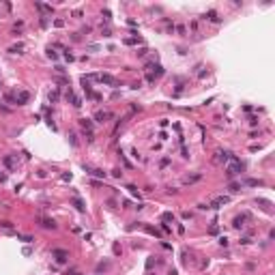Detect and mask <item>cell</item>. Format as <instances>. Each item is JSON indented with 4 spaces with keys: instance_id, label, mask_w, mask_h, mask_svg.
<instances>
[{
    "instance_id": "6da1fadb",
    "label": "cell",
    "mask_w": 275,
    "mask_h": 275,
    "mask_svg": "<svg viewBox=\"0 0 275 275\" xmlns=\"http://www.w3.org/2000/svg\"><path fill=\"white\" fill-rule=\"evenodd\" d=\"M241 170H243L241 159L232 155V157H230V161H228V166H226V176H228V179H234L237 174H241Z\"/></svg>"
},
{
    "instance_id": "7a4b0ae2",
    "label": "cell",
    "mask_w": 275,
    "mask_h": 275,
    "mask_svg": "<svg viewBox=\"0 0 275 275\" xmlns=\"http://www.w3.org/2000/svg\"><path fill=\"white\" fill-rule=\"evenodd\" d=\"M97 80H99L101 84H106V86H112V88L118 86V80H116L114 75H110V73H101V75L97 77Z\"/></svg>"
},
{
    "instance_id": "3957f363",
    "label": "cell",
    "mask_w": 275,
    "mask_h": 275,
    "mask_svg": "<svg viewBox=\"0 0 275 275\" xmlns=\"http://www.w3.org/2000/svg\"><path fill=\"white\" fill-rule=\"evenodd\" d=\"M52 258H54L56 262H60V264H63V262L69 260V251H67V249H52Z\"/></svg>"
},
{
    "instance_id": "277c9868",
    "label": "cell",
    "mask_w": 275,
    "mask_h": 275,
    "mask_svg": "<svg viewBox=\"0 0 275 275\" xmlns=\"http://www.w3.org/2000/svg\"><path fill=\"white\" fill-rule=\"evenodd\" d=\"M13 99H15V106H24V103L30 99V92L28 90H17L13 95Z\"/></svg>"
},
{
    "instance_id": "5b68a950",
    "label": "cell",
    "mask_w": 275,
    "mask_h": 275,
    "mask_svg": "<svg viewBox=\"0 0 275 275\" xmlns=\"http://www.w3.org/2000/svg\"><path fill=\"white\" fill-rule=\"evenodd\" d=\"M65 97H67V101H71L75 107H82V99L75 95V92L71 90V88H67V92H65Z\"/></svg>"
},
{
    "instance_id": "8992f818",
    "label": "cell",
    "mask_w": 275,
    "mask_h": 275,
    "mask_svg": "<svg viewBox=\"0 0 275 275\" xmlns=\"http://www.w3.org/2000/svg\"><path fill=\"white\" fill-rule=\"evenodd\" d=\"M228 202H230V198H228V196H219V198H215L211 204H208V208H222L224 204H228Z\"/></svg>"
},
{
    "instance_id": "52a82bcc",
    "label": "cell",
    "mask_w": 275,
    "mask_h": 275,
    "mask_svg": "<svg viewBox=\"0 0 275 275\" xmlns=\"http://www.w3.org/2000/svg\"><path fill=\"white\" fill-rule=\"evenodd\" d=\"M247 219H249V215H247V213H245V215H237V217L232 219V228H237V230H239V228H243Z\"/></svg>"
},
{
    "instance_id": "ba28073f",
    "label": "cell",
    "mask_w": 275,
    "mask_h": 275,
    "mask_svg": "<svg viewBox=\"0 0 275 275\" xmlns=\"http://www.w3.org/2000/svg\"><path fill=\"white\" fill-rule=\"evenodd\" d=\"M241 185H247V187H264V181H260V179H247L245 183H241Z\"/></svg>"
},
{
    "instance_id": "9c48e42d",
    "label": "cell",
    "mask_w": 275,
    "mask_h": 275,
    "mask_svg": "<svg viewBox=\"0 0 275 275\" xmlns=\"http://www.w3.org/2000/svg\"><path fill=\"white\" fill-rule=\"evenodd\" d=\"M71 204H73V206H75V208H77L80 213H86V204H84L82 200L77 198V196H75V198H71Z\"/></svg>"
},
{
    "instance_id": "30bf717a",
    "label": "cell",
    "mask_w": 275,
    "mask_h": 275,
    "mask_svg": "<svg viewBox=\"0 0 275 275\" xmlns=\"http://www.w3.org/2000/svg\"><path fill=\"white\" fill-rule=\"evenodd\" d=\"M41 226L43 228H49V230H56V222L49 217H41Z\"/></svg>"
},
{
    "instance_id": "8fae6325",
    "label": "cell",
    "mask_w": 275,
    "mask_h": 275,
    "mask_svg": "<svg viewBox=\"0 0 275 275\" xmlns=\"http://www.w3.org/2000/svg\"><path fill=\"white\" fill-rule=\"evenodd\" d=\"M106 118H112L110 112H101V110H99V112L95 114V121H97V123H106Z\"/></svg>"
},
{
    "instance_id": "7c38bea8",
    "label": "cell",
    "mask_w": 275,
    "mask_h": 275,
    "mask_svg": "<svg viewBox=\"0 0 275 275\" xmlns=\"http://www.w3.org/2000/svg\"><path fill=\"white\" fill-rule=\"evenodd\" d=\"M230 157H232V153H228V150H217V161H230Z\"/></svg>"
},
{
    "instance_id": "4fadbf2b",
    "label": "cell",
    "mask_w": 275,
    "mask_h": 275,
    "mask_svg": "<svg viewBox=\"0 0 275 275\" xmlns=\"http://www.w3.org/2000/svg\"><path fill=\"white\" fill-rule=\"evenodd\" d=\"M204 19H211V22H215V24H222V19L217 17V13H215V11H208V13L204 15Z\"/></svg>"
},
{
    "instance_id": "5bb4252c",
    "label": "cell",
    "mask_w": 275,
    "mask_h": 275,
    "mask_svg": "<svg viewBox=\"0 0 275 275\" xmlns=\"http://www.w3.org/2000/svg\"><path fill=\"white\" fill-rule=\"evenodd\" d=\"M202 179V174H187V176H185V183H196V181H200Z\"/></svg>"
},
{
    "instance_id": "9a60e30c",
    "label": "cell",
    "mask_w": 275,
    "mask_h": 275,
    "mask_svg": "<svg viewBox=\"0 0 275 275\" xmlns=\"http://www.w3.org/2000/svg\"><path fill=\"white\" fill-rule=\"evenodd\" d=\"M88 170V174H92V176H97V179H106V172L103 170H90V168H86Z\"/></svg>"
},
{
    "instance_id": "2e32d148",
    "label": "cell",
    "mask_w": 275,
    "mask_h": 275,
    "mask_svg": "<svg viewBox=\"0 0 275 275\" xmlns=\"http://www.w3.org/2000/svg\"><path fill=\"white\" fill-rule=\"evenodd\" d=\"M2 164H5L9 170H13V168H15V164H13V157H11V155H7L5 159H2Z\"/></svg>"
},
{
    "instance_id": "e0dca14e",
    "label": "cell",
    "mask_w": 275,
    "mask_h": 275,
    "mask_svg": "<svg viewBox=\"0 0 275 275\" xmlns=\"http://www.w3.org/2000/svg\"><path fill=\"white\" fill-rule=\"evenodd\" d=\"M22 49H24V43H17V45H13V47H9V52L11 54H22Z\"/></svg>"
},
{
    "instance_id": "ac0fdd59",
    "label": "cell",
    "mask_w": 275,
    "mask_h": 275,
    "mask_svg": "<svg viewBox=\"0 0 275 275\" xmlns=\"http://www.w3.org/2000/svg\"><path fill=\"white\" fill-rule=\"evenodd\" d=\"M80 125H82V127H84V129H88V131H90V129H92V123H90V121H88V118H82V121H80Z\"/></svg>"
},
{
    "instance_id": "d6986e66",
    "label": "cell",
    "mask_w": 275,
    "mask_h": 275,
    "mask_svg": "<svg viewBox=\"0 0 275 275\" xmlns=\"http://www.w3.org/2000/svg\"><path fill=\"white\" fill-rule=\"evenodd\" d=\"M258 204H260L262 208H266V211L271 208V202H269V200H264V198H258Z\"/></svg>"
},
{
    "instance_id": "ffe728a7",
    "label": "cell",
    "mask_w": 275,
    "mask_h": 275,
    "mask_svg": "<svg viewBox=\"0 0 275 275\" xmlns=\"http://www.w3.org/2000/svg\"><path fill=\"white\" fill-rule=\"evenodd\" d=\"M47 99H49V101H58V90H52V92H49V95H47Z\"/></svg>"
},
{
    "instance_id": "44dd1931",
    "label": "cell",
    "mask_w": 275,
    "mask_h": 275,
    "mask_svg": "<svg viewBox=\"0 0 275 275\" xmlns=\"http://www.w3.org/2000/svg\"><path fill=\"white\" fill-rule=\"evenodd\" d=\"M228 189H230V191H239V189H243V185L241 183H230V187H228Z\"/></svg>"
},
{
    "instance_id": "7402d4cb",
    "label": "cell",
    "mask_w": 275,
    "mask_h": 275,
    "mask_svg": "<svg viewBox=\"0 0 275 275\" xmlns=\"http://www.w3.org/2000/svg\"><path fill=\"white\" fill-rule=\"evenodd\" d=\"M0 226L5 228V230H13V224H11V222H7V219H5V222H0Z\"/></svg>"
},
{
    "instance_id": "603a6c76",
    "label": "cell",
    "mask_w": 275,
    "mask_h": 275,
    "mask_svg": "<svg viewBox=\"0 0 275 275\" xmlns=\"http://www.w3.org/2000/svg\"><path fill=\"white\" fill-rule=\"evenodd\" d=\"M161 219H164V222H174V215H172V213H164V217H161Z\"/></svg>"
},
{
    "instance_id": "cb8c5ba5",
    "label": "cell",
    "mask_w": 275,
    "mask_h": 275,
    "mask_svg": "<svg viewBox=\"0 0 275 275\" xmlns=\"http://www.w3.org/2000/svg\"><path fill=\"white\" fill-rule=\"evenodd\" d=\"M127 189H129V191H131V193H133L135 198L140 200V193H138V189H135V187H133V185H129V187H127Z\"/></svg>"
},
{
    "instance_id": "d4e9b609",
    "label": "cell",
    "mask_w": 275,
    "mask_h": 275,
    "mask_svg": "<svg viewBox=\"0 0 275 275\" xmlns=\"http://www.w3.org/2000/svg\"><path fill=\"white\" fill-rule=\"evenodd\" d=\"M47 56H49V58H52V60H56V58H58V54H56V52H54V49H52V47H49V49H47Z\"/></svg>"
},
{
    "instance_id": "484cf974",
    "label": "cell",
    "mask_w": 275,
    "mask_h": 275,
    "mask_svg": "<svg viewBox=\"0 0 275 275\" xmlns=\"http://www.w3.org/2000/svg\"><path fill=\"white\" fill-rule=\"evenodd\" d=\"M17 241H24V243H32L34 239H32V237H17Z\"/></svg>"
},
{
    "instance_id": "4316f807",
    "label": "cell",
    "mask_w": 275,
    "mask_h": 275,
    "mask_svg": "<svg viewBox=\"0 0 275 275\" xmlns=\"http://www.w3.org/2000/svg\"><path fill=\"white\" fill-rule=\"evenodd\" d=\"M118 155H121V159H123V164H125V166H127V168H131V164H129V161H127V159H125V155H123V153H121V150H118Z\"/></svg>"
},
{
    "instance_id": "83f0119b",
    "label": "cell",
    "mask_w": 275,
    "mask_h": 275,
    "mask_svg": "<svg viewBox=\"0 0 275 275\" xmlns=\"http://www.w3.org/2000/svg\"><path fill=\"white\" fill-rule=\"evenodd\" d=\"M65 58H67L69 63H71V60H73V54H71V52H69V49H65Z\"/></svg>"
},
{
    "instance_id": "f1b7e54d",
    "label": "cell",
    "mask_w": 275,
    "mask_h": 275,
    "mask_svg": "<svg viewBox=\"0 0 275 275\" xmlns=\"http://www.w3.org/2000/svg\"><path fill=\"white\" fill-rule=\"evenodd\" d=\"M69 140H71L73 146H77V140H75V133H69Z\"/></svg>"
},
{
    "instance_id": "f546056e",
    "label": "cell",
    "mask_w": 275,
    "mask_h": 275,
    "mask_svg": "<svg viewBox=\"0 0 275 275\" xmlns=\"http://www.w3.org/2000/svg\"><path fill=\"white\" fill-rule=\"evenodd\" d=\"M219 245L226 247V245H228V239H226V237H219Z\"/></svg>"
},
{
    "instance_id": "4dcf8cb0",
    "label": "cell",
    "mask_w": 275,
    "mask_h": 275,
    "mask_svg": "<svg viewBox=\"0 0 275 275\" xmlns=\"http://www.w3.org/2000/svg\"><path fill=\"white\" fill-rule=\"evenodd\" d=\"M112 174H114L116 179H121V176H123V172H121V170H112Z\"/></svg>"
},
{
    "instance_id": "1f68e13d",
    "label": "cell",
    "mask_w": 275,
    "mask_h": 275,
    "mask_svg": "<svg viewBox=\"0 0 275 275\" xmlns=\"http://www.w3.org/2000/svg\"><path fill=\"white\" fill-rule=\"evenodd\" d=\"M114 254H116V256L121 254V245H118V243H114Z\"/></svg>"
},
{
    "instance_id": "d6a6232c",
    "label": "cell",
    "mask_w": 275,
    "mask_h": 275,
    "mask_svg": "<svg viewBox=\"0 0 275 275\" xmlns=\"http://www.w3.org/2000/svg\"><path fill=\"white\" fill-rule=\"evenodd\" d=\"M146 52H148V49H146V47H142L140 52H138V56H140V58H142V56H146Z\"/></svg>"
},
{
    "instance_id": "836d02e7",
    "label": "cell",
    "mask_w": 275,
    "mask_h": 275,
    "mask_svg": "<svg viewBox=\"0 0 275 275\" xmlns=\"http://www.w3.org/2000/svg\"><path fill=\"white\" fill-rule=\"evenodd\" d=\"M67 275H82V273H67Z\"/></svg>"
}]
</instances>
